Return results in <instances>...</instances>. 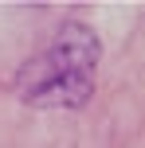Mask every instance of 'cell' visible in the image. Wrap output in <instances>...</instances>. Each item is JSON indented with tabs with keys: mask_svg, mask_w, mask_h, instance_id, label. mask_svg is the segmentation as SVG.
Instances as JSON below:
<instances>
[{
	"mask_svg": "<svg viewBox=\"0 0 145 148\" xmlns=\"http://www.w3.org/2000/svg\"><path fill=\"white\" fill-rule=\"evenodd\" d=\"M98 39L86 23H63L55 43L43 55L28 59L16 74L20 101L39 109H78L94 94V66H98Z\"/></svg>",
	"mask_w": 145,
	"mask_h": 148,
	"instance_id": "obj_1",
	"label": "cell"
}]
</instances>
